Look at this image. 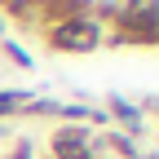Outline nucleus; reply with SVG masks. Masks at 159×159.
Listing matches in <instances>:
<instances>
[{"label": "nucleus", "mask_w": 159, "mask_h": 159, "mask_svg": "<svg viewBox=\"0 0 159 159\" xmlns=\"http://www.w3.org/2000/svg\"><path fill=\"white\" fill-rule=\"evenodd\" d=\"M44 44H49L53 53L80 57V53H93V49H102V44H106V27L93 18V5H84L75 18L44 27Z\"/></svg>", "instance_id": "nucleus-1"}, {"label": "nucleus", "mask_w": 159, "mask_h": 159, "mask_svg": "<svg viewBox=\"0 0 159 159\" xmlns=\"http://www.w3.org/2000/svg\"><path fill=\"white\" fill-rule=\"evenodd\" d=\"M89 146H93V128L84 124H57L49 133V159H93Z\"/></svg>", "instance_id": "nucleus-2"}, {"label": "nucleus", "mask_w": 159, "mask_h": 159, "mask_svg": "<svg viewBox=\"0 0 159 159\" xmlns=\"http://www.w3.org/2000/svg\"><path fill=\"white\" fill-rule=\"evenodd\" d=\"M93 159H142V150H137L133 137L124 133H115V128H102V133H93V146H89Z\"/></svg>", "instance_id": "nucleus-3"}, {"label": "nucleus", "mask_w": 159, "mask_h": 159, "mask_svg": "<svg viewBox=\"0 0 159 159\" xmlns=\"http://www.w3.org/2000/svg\"><path fill=\"white\" fill-rule=\"evenodd\" d=\"M0 13H5V18H18V22H22V27H31V31H40V9L31 5V0H9Z\"/></svg>", "instance_id": "nucleus-4"}, {"label": "nucleus", "mask_w": 159, "mask_h": 159, "mask_svg": "<svg viewBox=\"0 0 159 159\" xmlns=\"http://www.w3.org/2000/svg\"><path fill=\"white\" fill-rule=\"evenodd\" d=\"M31 93H22V89H0V119H9V115H18L22 111V102H27Z\"/></svg>", "instance_id": "nucleus-5"}, {"label": "nucleus", "mask_w": 159, "mask_h": 159, "mask_svg": "<svg viewBox=\"0 0 159 159\" xmlns=\"http://www.w3.org/2000/svg\"><path fill=\"white\" fill-rule=\"evenodd\" d=\"M0 53H5L9 62H13V66H22V71H31V66H35L31 57H27V49H22V44H13L9 35H0Z\"/></svg>", "instance_id": "nucleus-6"}, {"label": "nucleus", "mask_w": 159, "mask_h": 159, "mask_svg": "<svg viewBox=\"0 0 159 159\" xmlns=\"http://www.w3.org/2000/svg\"><path fill=\"white\" fill-rule=\"evenodd\" d=\"M5 159H35V146H31L27 137H22V142H13V150H9Z\"/></svg>", "instance_id": "nucleus-7"}]
</instances>
